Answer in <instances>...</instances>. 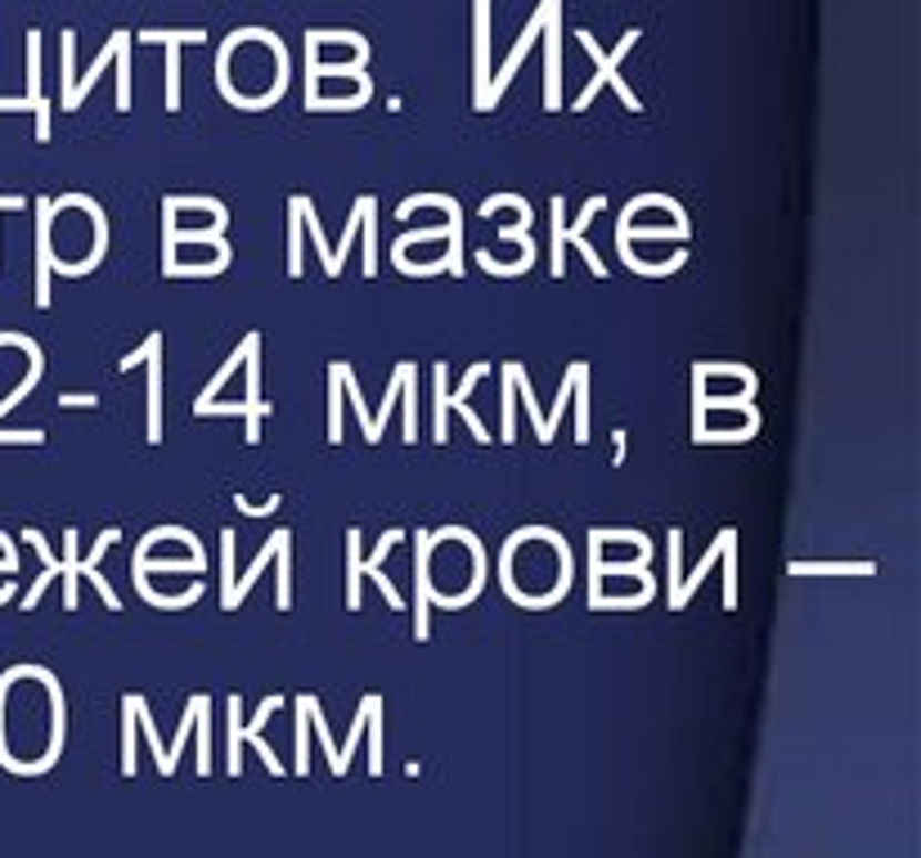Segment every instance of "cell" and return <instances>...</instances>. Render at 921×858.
Here are the masks:
<instances>
[{
  "instance_id": "cell-27",
  "label": "cell",
  "mask_w": 921,
  "mask_h": 858,
  "mask_svg": "<svg viewBox=\"0 0 921 858\" xmlns=\"http://www.w3.org/2000/svg\"><path fill=\"white\" fill-rule=\"evenodd\" d=\"M360 531H347V607L360 612Z\"/></svg>"
},
{
  "instance_id": "cell-20",
  "label": "cell",
  "mask_w": 921,
  "mask_h": 858,
  "mask_svg": "<svg viewBox=\"0 0 921 858\" xmlns=\"http://www.w3.org/2000/svg\"><path fill=\"white\" fill-rule=\"evenodd\" d=\"M549 212H553V262H549V275L566 279V198L553 194Z\"/></svg>"
},
{
  "instance_id": "cell-28",
  "label": "cell",
  "mask_w": 921,
  "mask_h": 858,
  "mask_svg": "<svg viewBox=\"0 0 921 858\" xmlns=\"http://www.w3.org/2000/svg\"><path fill=\"white\" fill-rule=\"evenodd\" d=\"M225 768L234 778L243 774V702H238V693L229 697V759H225Z\"/></svg>"
},
{
  "instance_id": "cell-22",
  "label": "cell",
  "mask_w": 921,
  "mask_h": 858,
  "mask_svg": "<svg viewBox=\"0 0 921 858\" xmlns=\"http://www.w3.org/2000/svg\"><path fill=\"white\" fill-rule=\"evenodd\" d=\"M122 774L135 778V742H140V719H135V693L122 697Z\"/></svg>"
},
{
  "instance_id": "cell-1",
  "label": "cell",
  "mask_w": 921,
  "mask_h": 858,
  "mask_svg": "<svg viewBox=\"0 0 921 858\" xmlns=\"http://www.w3.org/2000/svg\"><path fill=\"white\" fill-rule=\"evenodd\" d=\"M575 37H580V45H584V50H590V59L598 63V72H594V76H590V85H584V91L575 95L571 113H584V109H590V104H594V95L603 91V85H616V95H621V104H625L630 113H643V100L634 95V85H630V81L621 76V63H625V54H630V50L638 45V37H643V32H638V28H630V32L621 37V45H616L612 54H607V50L598 45V37H594V32H584V28H580Z\"/></svg>"
},
{
  "instance_id": "cell-7",
  "label": "cell",
  "mask_w": 921,
  "mask_h": 858,
  "mask_svg": "<svg viewBox=\"0 0 921 858\" xmlns=\"http://www.w3.org/2000/svg\"><path fill=\"white\" fill-rule=\"evenodd\" d=\"M275 405L270 400H203V405H194V413L198 418H243L247 422V432H243V441L247 446H257L262 441V418L270 413Z\"/></svg>"
},
{
  "instance_id": "cell-13",
  "label": "cell",
  "mask_w": 921,
  "mask_h": 858,
  "mask_svg": "<svg viewBox=\"0 0 921 858\" xmlns=\"http://www.w3.org/2000/svg\"><path fill=\"white\" fill-rule=\"evenodd\" d=\"M0 347H23V356L32 360V365H28V378L14 387V396H6V400H0V418H6V413H10L19 400H28V391L41 382V374H45V360H41V347H37V341H32L28 333H0Z\"/></svg>"
},
{
  "instance_id": "cell-45",
  "label": "cell",
  "mask_w": 921,
  "mask_h": 858,
  "mask_svg": "<svg viewBox=\"0 0 921 858\" xmlns=\"http://www.w3.org/2000/svg\"><path fill=\"white\" fill-rule=\"evenodd\" d=\"M28 198H0V212H23Z\"/></svg>"
},
{
  "instance_id": "cell-40",
  "label": "cell",
  "mask_w": 921,
  "mask_h": 858,
  "mask_svg": "<svg viewBox=\"0 0 921 858\" xmlns=\"http://www.w3.org/2000/svg\"><path fill=\"white\" fill-rule=\"evenodd\" d=\"M198 702L203 697H190V711H185V724H181V733H176V742H172V750H166V768L176 774V759H181V750H185V737H190V728H194V719H198Z\"/></svg>"
},
{
  "instance_id": "cell-44",
  "label": "cell",
  "mask_w": 921,
  "mask_h": 858,
  "mask_svg": "<svg viewBox=\"0 0 921 858\" xmlns=\"http://www.w3.org/2000/svg\"><path fill=\"white\" fill-rule=\"evenodd\" d=\"M28 100H0V113H23Z\"/></svg>"
},
{
  "instance_id": "cell-23",
  "label": "cell",
  "mask_w": 921,
  "mask_h": 858,
  "mask_svg": "<svg viewBox=\"0 0 921 858\" xmlns=\"http://www.w3.org/2000/svg\"><path fill=\"white\" fill-rule=\"evenodd\" d=\"M791 575H877V562H791Z\"/></svg>"
},
{
  "instance_id": "cell-42",
  "label": "cell",
  "mask_w": 921,
  "mask_h": 858,
  "mask_svg": "<svg viewBox=\"0 0 921 858\" xmlns=\"http://www.w3.org/2000/svg\"><path fill=\"white\" fill-rule=\"evenodd\" d=\"M234 508H238V512H247V518H266V512H275V508H279V494H275L270 503H247V499H234Z\"/></svg>"
},
{
  "instance_id": "cell-15",
  "label": "cell",
  "mask_w": 921,
  "mask_h": 858,
  "mask_svg": "<svg viewBox=\"0 0 921 858\" xmlns=\"http://www.w3.org/2000/svg\"><path fill=\"white\" fill-rule=\"evenodd\" d=\"M472 23H477V41H472V50H477V72H472V81H477V113H485V85H490V0H477Z\"/></svg>"
},
{
  "instance_id": "cell-38",
  "label": "cell",
  "mask_w": 921,
  "mask_h": 858,
  "mask_svg": "<svg viewBox=\"0 0 921 858\" xmlns=\"http://www.w3.org/2000/svg\"><path fill=\"white\" fill-rule=\"evenodd\" d=\"M288 212H293V221H288V275L301 279V212L293 203H288Z\"/></svg>"
},
{
  "instance_id": "cell-31",
  "label": "cell",
  "mask_w": 921,
  "mask_h": 858,
  "mask_svg": "<svg viewBox=\"0 0 921 858\" xmlns=\"http://www.w3.org/2000/svg\"><path fill=\"white\" fill-rule=\"evenodd\" d=\"M207 715H212V697L203 693L198 719H194V724H198V774H203V778L212 774V719H207Z\"/></svg>"
},
{
  "instance_id": "cell-8",
  "label": "cell",
  "mask_w": 921,
  "mask_h": 858,
  "mask_svg": "<svg viewBox=\"0 0 921 858\" xmlns=\"http://www.w3.org/2000/svg\"><path fill=\"white\" fill-rule=\"evenodd\" d=\"M432 549H437V540L432 535H423L418 531V558H413V589H418V612H413V639L423 643L428 634H432V625H428V589H432Z\"/></svg>"
},
{
  "instance_id": "cell-41",
  "label": "cell",
  "mask_w": 921,
  "mask_h": 858,
  "mask_svg": "<svg viewBox=\"0 0 921 858\" xmlns=\"http://www.w3.org/2000/svg\"><path fill=\"white\" fill-rule=\"evenodd\" d=\"M400 540H405V531H387V535L378 540V549H373V558H360V575H369L373 566H382V558H387V553H391V549H396Z\"/></svg>"
},
{
  "instance_id": "cell-36",
  "label": "cell",
  "mask_w": 921,
  "mask_h": 858,
  "mask_svg": "<svg viewBox=\"0 0 921 858\" xmlns=\"http://www.w3.org/2000/svg\"><path fill=\"white\" fill-rule=\"evenodd\" d=\"M306 724H310V715H306V693L297 697V764H293V774L297 778H306L310 774V750H306Z\"/></svg>"
},
{
  "instance_id": "cell-21",
  "label": "cell",
  "mask_w": 921,
  "mask_h": 858,
  "mask_svg": "<svg viewBox=\"0 0 921 858\" xmlns=\"http://www.w3.org/2000/svg\"><path fill=\"white\" fill-rule=\"evenodd\" d=\"M293 207L301 212V225H310V243H315V252L324 256V275H328V279H338L342 270H338V266H332V252H328V238H324V225H319V216H315V203L297 194V198H293Z\"/></svg>"
},
{
  "instance_id": "cell-10",
  "label": "cell",
  "mask_w": 921,
  "mask_h": 858,
  "mask_svg": "<svg viewBox=\"0 0 921 858\" xmlns=\"http://www.w3.org/2000/svg\"><path fill=\"white\" fill-rule=\"evenodd\" d=\"M122 45H131V32H113V37H109V45H104V54H95L91 72L81 76V81H72V91H63V100H59V109H63V113H76V109H81V100H86V95L95 91V81L104 76V68H109V63H117V50H122Z\"/></svg>"
},
{
  "instance_id": "cell-32",
  "label": "cell",
  "mask_w": 921,
  "mask_h": 858,
  "mask_svg": "<svg viewBox=\"0 0 921 858\" xmlns=\"http://www.w3.org/2000/svg\"><path fill=\"white\" fill-rule=\"evenodd\" d=\"M584 378H590V369H584L580 378H575V391H571V400H575V441L580 446H590V391H584Z\"/></svg>"
},
{
  "instance_id": "cell-30",
  "label": "cell",
  "mask_w": 921,
  "mask_h": 858,
  "mask_svg": "<svg viewBox=\"0 0 921 858\" xmlns=\"http://www.w3.org/2000/svg\"><path fill=\"white\" fill-rule=\"evenodd\" d=\"M756 432H760V422H746V427H702L693 441H697V446H724V441L737 446V441H750Z\"/></svg>"
},
{
  "instance_id": "cell-26",
  "label": "cell",
  "mask_w": 921,
  "mask_h": 858,
  "mask_svg": "<svg viewBox=\"0 0 921 858\" xmlns=\"http://www.w3.org/2000/svg\"><path fill=\"white\" fill-rule=\"evenodd\" d=\"M253 347H262V337H257V333H247V337L238 341V351H234V356L225 360V369H221V374H216V378H212V382L203 387V396H198L194 405H203V400H212V396H216V391H221V387H225V382H229V378L238 374V365H243V356H247V351H253Z\"/></svg>"
},
{
  "instance_id": "cell-11",
  "label": "cell",
  "mask_w": 921,
  "mask_h": 858,
  "mask_svg": "<svg viewBox=\"0 0 921 858\" xmlns=\"http://www.w3.org/2000/svg\"><path fill=\"white\" fill-rule=\"evenodd\" d=\"M144 365H149V446L162 441V333L144 337Z\"/></svg>"
},
{
  "instance_id": "cell-18",
  "label": "cell",
  "mask_w": 921,
  "mask_h": 858,
  "mask_svg": "<svg viewBox=\"0 0 921 858\" xmlns=\"http://www.w3.org/2000/svg\"><path fill=\"white\" fill-rule=\"evenodd\" d=\"M76 549H81V535L76 531H63V566H59V580H63V612H76V575H81V558H76Z\"/></svg>"
},
{
  "instance_id": "cell-5",
  "label": "cell",
  "mask_w": 921,
  "mask_h": 858,
  "mask_svg": "<svg viewBox=\"0 0 921 858\" xmlns=\"http://www.w3.org/2000/svg\"><path fill=\"white\" fill-rule=\"evenodd\" d=\"M485 374H490V365H472V369L463 374L459 391L450 396V391H446V378H450V369H446V365H437V369H432V378H437V422H432V441H437V446H446V441H450V409L459 413V409L468 405L472 387H477Z\"/></svg>"
},
{
  "instance_id": "cell-17",
  "label": "cell",
  "mask_w": 921,
  "mask_h": 858,
  "mask_svg": "<svg viewBox=\"0 0 921 858\" xmlns=\"http://www.w3.org/2000/svg\"><path fill=\"white\" fill-rule=\"evenodd\" d=\"M288 540H293V531H275V535L266 540V549L257 553V562L247 566V575H243V580H234V593H229V612H238V603H243L247 593H253V584H257V575L266 571V562H270V558L279 553V544H288Z\"/></svg>"
},
{
  "instance_id": "cell-3",
  "label": "cell",
  "mask_w": 921,
  "mask_h": 858,
  "mask_svg": "<svg viewBox=\"0 0 921 858\" xmlns=\"http://www.w3.org/2000/svg\"><path fill=\"white\" fill-rule=\"evenodd\" d=\"M418 207H441L450 221H446V270L454 275V279H463V207H459V198H446V194H418V198H405L400 207H396V216L405 221V216H413Z\"/></svg>"
},
{
  "instance_id": "cell-39",
  "label": "cell",
  "mask_w": 921,
  "mask_h": 858,
  "mask_svg": "<svg viewBox=\"0 0 921 858\" xmlns=\"http://www.w3.org/2000/svg\"><path fill=\"white\" fill-rule=\"evenodd\" d=\"M719 562H724V607L733 612V607H737V540L724 549Z\"/></svg>"
},
{
  "instance_id": "cell-4",
  "label": "cell",
  "mask_w": 921,
  "mask_h": 858,
  "mask_svg": "<svg viewBox=\"0 0 921 858\" xmlns=\"http://www.w3.org/2000/svg\"><path fill=\"white\" fill-rule=\"evenodd\" d=\"M135 41L144 45H166V113L181 109V45H203L207 32L190 28V32H162V28H144Z\"/></svg>"
},
{
  "instance_id": "cell-24",
  "label": "cell",
  "mask_w": 921,
  "mask_h": 858,
  "mask_svg": "<svg viewBox=\"0 0 921 858\" xmlns=\"http://www.w3.org/2000/svg\"><path fill=\"white\" fill-rule=\"evenodd\" d=\"M328 441L342 446V360L328 369Z\"/></svg>"
},
{
  "instance_id": "cell-35",
  "label": "cell",
  "mask_w": 921,
  "mask_h": 858,
  "mask_svg": "<svg viewBox=\"0 0 921 858\" xmlns=\"http://www.w3.org/2000/svg\"><path fill=\"white\" fill-rule=\"evenodd\" d=\"M373 212H365V221H360V234H365V279L378 275V216Z\"/></svg>"
},
{
  "instance_id": "cell-29",
  "label": "cell",
  "mask_w": 921,
  "mask_h": 858,
  "mask_svg": "<svg viewBox=\"0 0 921 858\" xmlns=\"http://www.w3.org/2000/svg\"><path fill=\"white\" fill-rule=\"evenodd\" d=\"M373 706H382V697H373V693H369V697L360 702V711H356V724H351V733H347V746L338 750V778L351 768V750H356V742H360V733H365V724H369V711H373Z\"/></svg>"
},
{
  "instance_id": "cell-19",
  "label": "cell",
  "mask_w": 921,
  "mask_h": 858,
  "mask_svg": "<svg viewBox=\"0 0 921 858\" xmlns=\"http://www.w3.org/2000/svg\"><path fill=\"white\" fill-rule=\"evenodd\" d=\"M135 589H140V597L149 607H162V612H185V607H194L198 597H203V580H194L185 593H176V597H166V593H157L149 580H135Z\"/></svg>"
},
{
  "instance_id": "cell-46",
  "label": "cell",
  "mask_w": 921,
  "mask_h": 858,
  "mask_svg": "<svg viewBox=\"0 0 921 858\" xmlns=\"http://www.w3.org/2000/svg\"><path fill=\"white\" fill-rule=\"evenodd\" d=\"M612 446H616V463H621V459H625V432H621V427L612 432Z\"/></svg>"
},
{
  "instance_id": "cell-43",
  "label": "cell",
  "mask_w": 921,
  "mask_h": 858,
  "mask_svg": "<svg viewBox=\"0 0 921 858\" xmlns=\"http://www.w3.org/2000/svg\"><path fill=\"white\" fill-rule=\"evenodd\" d=\"M59 405H81V409H95L100 396H59Z\"/></svg>"
},
{
  "instance_id": "cell-2",
  "label": "cell",
  "mask_w": 921,
  "mask_h": 858,
  "mask_svg": "<svg viewBox=\"0 0 921 858\" xmlns=\"http://www.w3.org/2000/svg\"><path fill=\"white\" fill-rule=\"evenodd\" d=\"M557 6H562V0H540V10L531 14V23L522 28V37L513 41V50H509V59H504V68H499V72H494V81L485 85V113H490V109L499 104V95H504V91H509V81L518 76V68H522V59H526V54H531V45L540 41V32H544V23H549V14H553Z\"/></svg>"
},
{
  "instance_id": "cell-12",
  "label": "cell",
  "mask_w": 921,
  "mask_h": 858,
  "mask_svg": "<svg viewBox=\"0 0 921 858\" xmlns=\"http://www.w3.org/2000/svg\"><path fill=\"white\" fill-rule=\"evenodd\" d=\"M37 306L50 310V262H54V247H50V225H54V207L50 198L37 203Z\"/></svg>"
},
{
  "instance_id": "cell-14",
  "label": "cell",
  "mask_w": 921,
  "mask_h": 858,
  "mask_svg": "<svg viewBox=\"0 0 921 858\" xmlns=\"http://www.w3.org/2000/svg\"><path fill=\"white\" fill-rule=\"evenodd\" d=\"M28 109L37 113V140H50V104L41 100V32H28Z\"/></svg>"
},
{
  "instance_id": "cell-16",
  "label": "cell",
  "mask_w": 921,
  "mask_h": 858,
  "mask_svg": "<svg viewBox=\"0 0 921 858\" xmlns=\"http://www.w3.org/2000/svg\"><path fill=\"white\" fill-rule=\"evenodd\" d=\"M279 706H284V697L275 693V697H266V702H262L257 719H247V724H243V746H247V742H253V746H257V755L266 759V768H270V774H275V778L284 774V764H279V755H275V750H270V746L262 742V728H266V719H270V715H275Z\"/></svg>"
},
{
  "instance_id": "cell-37",
  "label": "cell",
  "mask_w": 921,
  "mask_h": 858,
  "mask_svg": "<svg viewBox=\"0 0 921 858\" xmlns=\"http://www.w3.org/2000/svg\"><path fill=\"white\" fill-rule=\"evenodd\" d=\"M590 535H594L598 544H634L643 558H652V540H647L643 531H598V527H594Z\"/></svg>"
},
{
  "instance_id": "cell-25",
  "label": "cell",
  "mask_w": 921,
  "mask_h": 858,
  "mask_svg": "<svg viewBox=\"0 0 921 858\" xmlns=\"http://www.w3.org/2000/svg\"><path fill=\"white\" fill-rule=\"evenodd\" d=\"M584 374V365H571L566 374H562V387H557V400H553V413H544V441H553L557 437V427H562V413H566V405H571V391H575V378Z\"/></svg>"
},
{
  "instance_id": "cell-6",
  "label": "cell",
  "mask_w": 921,
  "mask_h": 858,
  "mask_svg": "<svg viewBox=\"0 0 921 858\" xmlns=\"http://www.w3.org/2000/svg\"><path fill=\"white\" fill-rule=\"evenodd\" d=\"M544 109L562 113V6L544 23Z\"/></svg>"
},
{
  "instance_id": "cell-34",
  "label": "cell",
  "mask_w": 921,
  "mask_h": 858,
  "mask_svg": "<svg viewBox=\"0 0 921 858\" xmlns=\"http://www.w3.org/2000/svg\"><path fill=\"white\" fill-rule=\"evenodd\" d=\"M135 719H140V733L149 737V746H153V755H157V774H166V778H172V768H166V746L157 742V728H153V719H149V706H144V697H135Z\"/></svg>"
},
{
  "instance_id": "cell-33",
  "label": "cell",
  "mask_w": 921,
  "mask_h": 858,
  "mask_svg": "<svg viewBox=\"0 0 921 858\" xmlns=\"http://www.w3.org/2000/svg\"><path fill=\"white\" fill-rule=\"evenodd\" d=\"M229 593H234V531H221V607L229 612Z\"/></svg>"
},
{
  "instance_id": "cell-9",
  "label": "cell",
  "mask_w": 921,
  "mask_h": 858,
  "mask_svg": "<svg viewBox=\"0 0 921 858\" xmlns=\"http://www.w3.org/2000/svg\"><path fill=\"white\" fill-rule=\"evenodd\" d=\"M733 540H737V531H733V527H724V531L715 535V544H710V549L702 553V562L693 566V575H684V580L675 584V593H669V612H684V607L693 603V593H697V584H702V580L710 575V566H715V562L724 558V549H728Z\"/></svg>"
}]
</instances>
